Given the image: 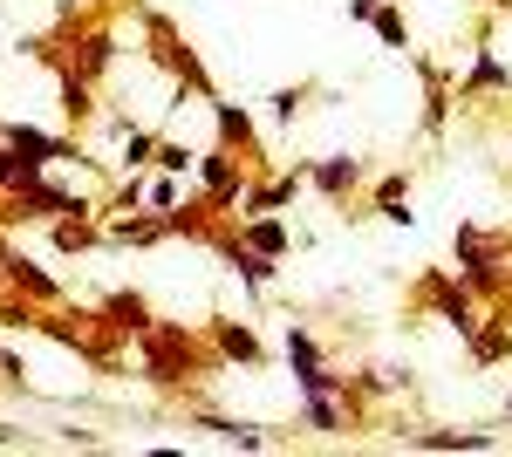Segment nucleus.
<instances>
[{
    "instance_id": "obj_1",
    "label": "nucleus",
    "mask_w": 512,
    "mask_h": 457,
    "mask_svg": "<svg viewBox=\"0 0 512 457\" xmlns=\"http://www.w3.org/2000/svg\"><path fill=\"white\" fill-rule=\"evenodd\" d=\"M512 260V239L506 232H478V226H458V280L472 294H506V267Z\"/></svg>"
},
{
    "instance_id": "obj_2",
    "label": "nucleus",
    "mask_w": 512,
    "mask_h": 457,
    "mask_svg": "<svg viewBox=\"0 0 512 457\" xmlns=\"http://www.w3.org/2000/svg\"><path fill=\"white\" fill-rule=\"evenodd\" d=\"M137 348H144V369H151V382H185L198 369V348H192V335L185 328H171V321H151L144 335H137Z\"/></svg>"
},
{
    "instance_id": "obj_3",
    "label": "nucleus",
    "mask_w": 512,
    "mask_h": 457,
    "mask_svg": "<svg viewBox=\"0 0 512 457\" xmlns=\"http://www.w3.org/2000/svg\"><path fill=\"white\" fill-rule=\"evenodd\" d=\"M417 294H424V307H431L437 321H451V328L472 342V328H478V294L465 287V280H451V273H424V287H417Z\"/></svg>"
},
{
    "instance_id": "obj_4",
    "label": "nucleus",
    "mask_w": 512,
    "mask_h": 457,
    "mask_svg": "<svg viewBox=\"0 0 512 457\" xmlns=\"http://www.w3.org/2000/svg\"><path fill=\"white\" fill-rule=\"evenodd\" d=\"M198 185H205V198H212V205H219V212L233 219V212H239V198H246V171H239V157L226 151V144H219V151H205V157H198Z\"/></svg>"
},
{
    "instance_id": "obj_5",
    "label": "nucleus",
    "mask_w": 512,
    "mask_h": 457,
    "mask_svg": "<svg viewBox=\"0 0 512 457\" xmlns=\"http://www.w3.org/2000/svg\"><path fill=\"white\" fill-rule=\"evenodd\" d=\"M0 144L21 157V164H62V157H76V144L48 137V130H35V123H0Z\"/></svg>"
},
{
    "instance_id": "obj_6",
    "label": "nucleus",
    "mask_w": 512,
    "mask_h": 457,
    "mask_svg": "<svg viewBox=\"0 0 512 457\" xmlns=\"http://www.w3.org/2000/svg\"><path fill=\"white\" fill-rule=\"evenodd\" d=\"M212 253H219V260H226V267H233L239 280L253 287V294H260V287L274 280V260H267L260 246H246V239H233V232H212Z\"/></svg>"
},
{
    "instance_id": "obj_7",
    "label": "nucleus",
    "mask_w": 512,
    "mask_h": 457,
    "mask_svg": "<svg viewBox=\"0 0 512 457\" xmlns=\"http://www.w3.org/2000/svg\"><path fill=\"white\" fill-rule=\"evenodd\" d=\"M308 185L321 191V198H349L355 185H362V157H321V164H308Z\"/></svg>"
},
{
    "instance_id": "obj_8",
    "label": "nucleus",
    "mask_w": 512,
    "mask_h": 457,
    "mask_svg": "<svg viewBox=\"0 0 512 457\" xmlns=\"http://www.w3.org/2000/svg\"><path fill=\"white\" fill-rule=\"evenodd\" d=\"M205 103H212V123H219V144L253 157V116L239 110V103H226V96H205Z\"/></svg>"
},
{
    "instance_id": "obj_9",
    "label": "nucleus",
    "mask_w": 512,
    "mask_h": 457,
    "mask_svg": "<svg viewBox=\"0 0 512 457\" xmlns=\"http://www.w3.org/2000/svg\"><path fill=\"white\" fill-rule=\"evenodd\" d=\"M0 273H7V280H14L21 294H35V301H62V287H55V280H48V273H41L35 260H21V253H7V246H0Z\"/></svg>"
},
{
    "instance_id": "obj_10",
    "label": "nucleus",
    "mask_w": 512,
    "mask_h": 457,
    "mask_svg": "<svg viewBox=\"0 0 512 457\" xmlns=\"http://www.w3.org/2000/svg\"><path fill=\"white\" fill-rule=\"evenodd\" d=\"M212 342H219L226 362H260V335L246 321H212Z\"/></svg>"
},
{
    "instance_id": "obj_11",
    "label": "nucleus",
    "mask_w": 512,
    "mask_h": 457,
    "mask_svg": "<svg viewBox=\"0 0 512 457\" xmlns=\"http://www.w3.org/2000/svg\"><path fill=\"white\" fill-rule=\"evenodd\" d=\"M417 451H492V430H417Z\"/></svg>"
},
{
    "instance_id": "obj_12",
    "label": "nucleus",
    "mask_w": 512,
    "mask_h": 457,
    "mask_svg": "<svg viewBox=\"0 0 512 457\" xmlns=\"http://www.w3.org/2000/svg\"><path fill=\"white\" fill-rule=\"evenodd\" d=\"M103 321H110L117 335H144V328H151V307L137 301V294H110V301H103Z\"/></svg>"
},
{
    "instance_id": "obj_13",
    "label": "nucleus",
    "mask_w": 512,
    "mask_h": 457,
    "mask_svg": "<svg viewBox=\"0 0 512 457\" xmlns=\"http://www.w3.org/2000/svg\"><path fill=\"white\" fill-rule=\"evenodd\" d=\"M110 55H117V41H110V28H89V35L76 41V69H82L89 82H96L103 69H110Z\"/></svg>"
},
{
    "instance_id": "obj_14",
    "label": "nucleus",
    "mask_w": 512,
    "mask_h": 457,
    "mask_svg": "<svg viewBox=\"0 0 512 457\" xmlns=\"http://www.w3.org/2000/svg\"><path fill=\"white\" fill-rule=\"evenodd\" d=\"M492 89H512V69L499 55H478V69L458 82V96H492Z\"/></svg>"
},
{
    "instance_id": "obj_15",
    "label": "nucleus",
    "mask_w": 512,
    "mask_h": 457,
    "mask_svg": "<svg viewBox=\"0 0 512 457\" xmlns=\"http://www.w3.org/2000/svg\"><path fill=\"white\" fill-rule=\"evenodd\" d=\"M239 239H246V246H260V253H267V260H280V253H287V232H280V219L274 212H260V219H239Z\"/></svg>"
},
{
    "instance_id": "obj_16",
    "label": "nucleus",
    "mask_w": 512,
    "mask_h": 457,
    "mask_svg": "<svg viewBox=\"0 0 512 457\" xmlns=\"http://www.w3.org/2000/svg\"><path fill=\"white\" fill-rule=\"evenodd\" d=\"M506 355H512V328L506 321H492V328L478 321L472 328V362H506Z\"/></svg>"
},
{
    "instance_id": "obj_17",
    "label": "nucleus",
    "mask_w": 512,
    "mask_h": 457,
    "mask_svg": "<svg viewBox=\"0 0 512 457\" xmlns=\"http://www.w3.org/2000/svg\"><path fill=\"white\" fill-rule=\"evenodd\" d=\"M110 239H117V246H158V239H171V232H164V212H151V219H117Z\"/></svg>"
},
{
    "instance_id": "obj_18",
    "label": "nucleus",
    "mask_w": 512,
    "mask_h": 457,
    "mask_svg": "<svg viewBox=\"0 0 512 457\" xmlns=\"http://www.w3.org/2000/svg\"><path fill=\"white\" fill-rule=\"evenodd\" d=\"M376 212H383L390 226H410V178H383V185H376Z\"/></svg>"
},
{
    "instance_id": "obj_19",
    "label": "nucleus",
    "mask_w": 512,
    "mask_h": 457,
    "mask_svg": "<svg viewBox=\"0 0 512 457\" xmlns=\"http://www.w3.org/2000/svg\"><path fill=\"white\" fill-rule=\"evenodd\" d=\"M349 423V396H308V430H342Z\"/></svg>"
},
{
    "instance_id": "obj_20",
    "label": "nucleus",
    "mask_w": 512,
    "mask_h": 457,
    "mask_svg": "<svg viewBox=\"0 0 512 457\" xmlns=\"http://www.w3.org/2000/svg\"><path fill=\"white\" fill-rule=\"evenodd\" d=\"M55 246H62V253H89V246H96L89 212H76V219H55Z\"/></svg>"
},
{
    "instance_id": "obj_21",
    "label": "nucleus",
    "mask_w": 512,
    "mask_h": 457,
    "mask_svg": "<svg viewBox=\"0 0 512 457\" xmlns=\"http://www.w3.org/2000/svg\"><path fill=\"white\" fill-rule=\"evenodd\" d=\"M308 362H321V342L301 321H287V369H308Z\"/></svg>"
},
{
    "instance_id": "obj_22",
    "label": "nucleus",
    "mask_w": 512,
    "mask_h": 457,
    "mask_svg": "<svg viewBox=\"0 0 512 457\" xmlns=\"http://www.w3.org/2000/svg\"><path fill=\"white\" fill-rule=\"evenodd\" d=\"M198 423H205V430H219L226 444H239V451H260V444H267L260 430H246V423H233V417H198Z\"/></svg>"
},
{
    "instance_id": "obj_23",
    "label": "nucleus",
    "mask_w": 512,
    "mask_h": 457,
    "mask_svg": "<svg viewBox=\"0 0 512 457\" xmlns=\"http://www.w3.org/2000/svg\"><path fill=\"white\" fill-rule=\"evenodd\" d=\"M158 164L171 171V178H185V171H198V157L178 144V137H158Z\"/></svg>"
},
{
    "instance_id": "obj_24",
    "label": "nucleus",
    "mask_w": 512,
    "mask_h": 457,
    "mask_svg": "<svg viewBox=\"0 0 512 457\" xmlns=\"http://www.w3.org/2000/svg\"><path fill=\"white\" fill-rule=\"evenodd\" d=\"M151 157H158V130H130V137H123V164H130V171L151 164Z\"/></svg>"
},
{
    "instance_id": "obj_25",
    "label": "nucleus",
    "mask_w": 512,
    "mask_h": 457,
    "mask_svg": "<svg viewBox=\"0 0 512 457\" xmlns=\"http://www.w3.org/2000/svg\"><path fill=\"white\" fill-rule=\"evenodd\" d=\"M376 35L390 41V48H410V28H403V14H396V7H376Z\"/></svg>"
},
{
    "instance_id": "obj_26",
    "label": "nucleus",
    "mask_w": 512,
    "mask_h": 457,
    "mask_svg": "<svg viewBox=\"0 0 512 457\" xmlns=\"http://www.w3.org/2000/svg\"><path fill=\"white\" fill-rule=\"evenodd\" d=\"M301 103H308V82L280 89V96H274V123H294V116H301Z\"/></svg>"
},
{
    "instance_id": "obj_27",
    "label": "nucleus",
    "mask_w": 512,
    "mask_h": 457,
    "mask_svg": "<svg viewBox=\"0 0 512 457\" xmlns=\"http://www.w3.org/2000/svg\"><path fill=\"white\" fill-rule=\"evenodd\" d=\"M144 205H151V212H171V205H178V178H171V171H164L158 185L144 191Z\"/></svg>"
},
{
    "instance_id": "obj_28",
    "label": "nucleus",
    "mask_w": 512,
    "mask_h": 457,
    "mask_svg": "<svg viewBox=\"0 0 512 457\" xmlns=\"http://www.w3.org/2000/svg\"><path fill=\"white\" fill-rule=\"evenodd\" d=\"M376 7H383V0H349V14H355V21H376Z\"/></svg>"
},
{
    "instance_id": "obj_29",
    "label": "nucleus",
    "mask_w": 512,
    "mask_h": 457,
    "mask_svg": "<svg viewBox=\"0 0 512 457\" xmlns=\"http://www.w3.org/2000/svg\"><path fill=\"white\" fill-rule=\"evenodd\" d=\"M0 444H14V430H7V423H0Z\"/></svg>"
},
{
    "instance_id": "obj_30",
    "label": "nucleus",
    "mask_w": 512,
    "mask_h": 457,
    "mask_svg": "<svg viewBox=\"0 0 512 457\" xmlns=\"http://www.w3.org/2000/svg\"><path fill=\"white\" fill-rule=\"evenodd\" d=\"M485 7H512V0H485Z\"/></svg>"
},
{
    "instance_id": "obj_31",
    "label": "nucleus",
    "mask_w": 512,
    "mask_h": 457,
    "mask_svg": "<svg viewBox=\"0 0 512 457\" xmlns=\"http://www.w3.org/2000/svg\"><path fill=\"white\" fill-rule=\"evenodd\" d=\"M506 410H512V403H506Z\"/></svg>"
}]
</instances>
